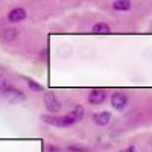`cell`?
Returning <instances> with one entry per match:
<instances>
[{
	"label": "cell",
	"mask_w": 152,
	"mask_h": 152,
	"mask_svg": "<svg viewBox=\"0 0 152 152\" xmlns=\"http://www.w3.org/2000/svg\"><path fill=\"white\" fill-rule=\"evenodd\" d=\"M84 117V108L81 105L75 107L69 114L66 116H53V114H43L41 120L47 125H52V126H58V128H69V126L78 123L79 120H82Z\"/></svg>",
	"instance_id": "6da1fadb"
},
{
	"label": "cell",
	"mask_w": 152,
	"mask_h": 152,
	"mask_svg": "<svg viewBox=\"0 0 152 152\" xmlns=\"http://www.w3.org/2000/svg\"><path fill=\"white\" fill-rule=\"evenodd\" d=\"M43 102H44L46 110L50 114H56V113H59L62 110V104L56 99V96H55L53 91H46L44 96H43Z\"/></svg>",
	"instance_id": "7a4b0ae2"
},
{
	"label": "cell",
	"mask_w": 152,
	"mask_h": 152,
	"mask_svg": "<svg viewBox=\"0 0 152 152\" xmlns=\"http://www.w3.org/2000/svg\"><path fill=\"white\" fill-rule=\"evenodd\" d=\"M0 93H2L8 100H11V102H20V100H26V94H24L21 90H18V88L12 87V85H6L3 90H0Z\"/></svg>",
	"instance_id": "3957f363"
},
{
	"label": "cell",
	"mask_w": 152,
	"mask_h": 152,
	"mask_svg": "<svg viewBox=\"0 0 152 152\" xmlns=\"http://www.w3.org/2000/svg\"><path fill=\"white\" fill-rule=\"evenodd\" d=\"M128 102H129L128 94L123 93V91H116L111 96V107L116 111H123L126 107H128Z\"/></svg>",
	"instance_id": "277c9868"
},
{
	"label": "cell",
	"mask_w": 152,
	"mask_h": 152,
	"mask_svg": "<svg viewBox=\"0 0 152 152\" xmlns=\"http://www.w3.org/2000/svg\"><path fill=\"white\" fill-rule=\"evenodd\" d=\"M105 100H107V91L102 90V88L91 90L90 94H88V104L91 105H102Z\"/></svg>",
	"instance_id": "5b68a950"
},
{
	"label": "cell",
	"mask_w": 152,
	"mask_h": 152,
	"mask_svg": "<svg viewBox=\"0 0 152 152\" xmlns=\"http://www.w3.org/2000/svg\"><path fill=\"white\" fill-rule=\"evenodd\" d=\"M26 17H28L26 9L20 8V6L11 9V11L8 12V21H9V23H20V21H23Z\"/></svg>",
	"instance_id": "8992f818"
},
{
	"label": "cell",
	"mask_w": 152,
	"mask_h": 152,
	"mask_svg": "<svg viewBox=\"0 0 152 152\" xmlns=\"http://www.w3.org/2000/svg\"><path fill=\"white\" fill-rule=\"evenodd\" d=\"M111 120V113L110 111H100V113H96L93 114V122L97 125V126H107Z\"/></svg>",
	"instance_id": "52a82bcc"
},
{
	"label": "cell",
	"mask_w": 152,
	"mask_h": 152,
	"mask_svg": "<svg viewBox=\"0 0 152 152\" xmlns=\"http://www.w3.org/2000/svg\"><path fill=\"white\" fill-rule=\"evenodd\" d=\"M18 35H20V31L17 28H6L3 31V34H2V38L6 43H14L18 38Z\"/></svg>",
	"instance_id": "ba28073f"
},
{
	"label": "cell",
	"mask_w": 152,
	"mask_h": 152,
	"mask_svg": "<svg viewBox=\"0 0 152 152\" xmlns=\"http://www.w3.org/2000/svg\"><path fill=\"white\" fill-rule=\"evenodd\" d=\"M132 8L131 0H114L113 2V9L119 12H126Z\"/></svg>",
	"instance_id": "9c48e42d"
},
{
	"label": "cell",
	"mask_w": 152,
	"mask_h": 152,
	"mask_svg": "<svg viewBox=\"0 0 152 152\" xmlns=\"http://www.w3.org/2000/svg\"><path fill=\"white\" fill-rule=\"evenodd\" d=\"M91 32L96 35H108V34H111V28H110V24H107L104 21H99L91 28Z\"/></svg>",
	"instance_id": "30bf717a"
},
{
	"label": "cell",
	"mask_w": 152,
	"mask_h": 152,
	"mask_svg": "<svg viewBox=\"0 0 152 152\" xmlns=\"http://www.w3.org/2000/svg\"><path fill=\"white\" fill-rule=\"evenodd\" d=\"M24 81H26V84H28V87H29V90H31V91H34V93H43V91H44V87H43L41 84L35 82L34 79H31V78H24Z\"/></svg>",
	"instance_id": "8fae6325"
},
{
	"label": "cell",
	"mask_w": 152,
	"mask_h": 152,
	"mask_svg": "<svg viewBox=\"0 0 152 152\" xmlns=\"http://www.w3.org/2000/svg\"><path fill=\"white\" fill-rule=\"evenodd\" d=\"M6 85H9L8 76H6V70L3 67H0V90H3Z\"/></svg>",
	"instance_id": "7c38bea8"
},
{
	"label": "cell",
	"mask_w": 152,
	"mask_h": 152,
	"mask_svg": "<svg viewBox=\"0 0 152 152\" xmlns=\"http://www.w3.org/2000/svg\"><path fill=\"white\" fill-rule=\"evenodd\" d=\"M67 151L69 152H88V148L84 145H70L67 146Z\"/></svg>",
	"instance_id": "4fadbf2b"
},
{
	"label": "cell",
	"mask_w": 152,
	"mask_h": 152,
	"mask_svg": "<svg viewBox=\"0 0 152 152\" xmlns=\"http://www.w3.org/2000/svg\"><path fill=\"white\" fill-rule=\"evenodd\" d=\"M46 149H47V152H61V149L56 148V146H53V145H47Z\"/></svg>",
	"instance_id": "5bb4252c"
},
{
	"label": "cell",
	"mask_w": 152,
	"mask_h": 152,
	"mask_svg": "<svg viewBox=\"0 0 152 152\" xmlns=\"http://www.w3.org/2000/svg\"><path fill=\"white\" fill-rule=\"evenodd\" d=\"M119 152H137V149H135V146H128V148H125Z\"/></svg>",
	"instance_id": "9a60e30c"
}]
</instances>
